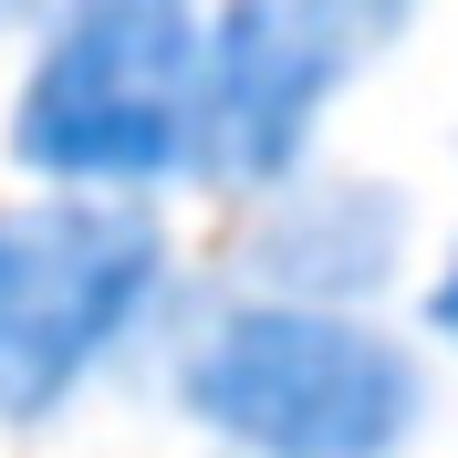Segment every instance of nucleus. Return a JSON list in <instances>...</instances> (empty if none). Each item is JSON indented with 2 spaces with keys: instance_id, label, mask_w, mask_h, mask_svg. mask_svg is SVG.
<instances>
[{
  "instance_id": "f257e3e1",
  "label": "nucleus",
  "mask_w": 458,
  "mask_h": 458,
  "mask_svg": "<svg viewBox=\"0 0 458 458\" xmlns=\"http://www.w3.org/2000/svg\"><path fill=\"white\" fill-rule=\"evenodd\" d=\"M199 0H53L11 94V157L63 199H146L199 177Z\"/></svg>"
},
{
  "instance_id": "423d86ee",
  "label": "nucleus",
  "mask_w": 458,
  "mask_h": 458,
  "mask_svg": "<svg viewBox=\"0 0 458 458\" xmlns=\"http://www.w3.org/2000/svg\"><path fill=\"white\" fill-rule=\"evenodd\" d=\"M428 334H437V344H458V250H448V271L428 282Z\"/></svg>"
},
{
  "instance_id": "7ed1b4c3",
  "label": "nucleus",
  "mask_w": 458,
  "mask_h": 458,
  "mask_svg": "<svg viewBox=\"0 0 458 458\" xmlns=\"http://www.w3.org/2000/svg\"><path fill=\"white\" fill-rule=\"evenodd\" d=\"M167 302V229L146 199L0 208V428H53Z\"/></svg>"
},
{
  "instance_id": "39448f33",
  "label": "nucleus",
  "mask_w": 458,
  "mask_h": 458,
  "mask_svg": "<svg viewBox=\"0 0 458 458\" xmlns=\"http://www.w3.org/2000/svg\"><path fill=\"white\" fill-rule=\"evenodd\" d=\"M396 260H406V199L375 177H292V188H271L250 229V271L282 302L354 313L365 292L396 282Z\"/></svg>"
},
{
  "instance_id": "f03ea898",
  "label": "nucleus",
  "mask_w": 458,
  "mask_h": 458,
  "mask_svg": "<svg viewBox=\"0 0 458 458\" xmlns=\"http://www.w3.org/2000/svg\"><path fill=\"white\" fill-rule=\"evenodd\" d=\"M177 406L240 458H396L428 428V365L365 313L250 292L188 334Z\"/></svg>"
},
{
  "instance_id": "20e7f679",
  "label": "nucleus",
  "mask_w": 458,
  "mask_h": 458,
  "mask_svg": "<svg viewBox=\"0 0 458 458\" xmlns=\"http://www.w3.org/2000/svg\"><path fill=\"white\" fill-rule=\"evenodd\" d=\"M406 21V0H219L199 84V177L208 188H292L334 94Z\"/></svg>"
},
{
  "instance_id": "0eeeda50",
  "label": "nucleus",
  "mask_w": 458,
  "mask_h": 458,
  "mask_svg": "<svg viewBox=\"0 0 458 458\" xmlns=\"http://www.w3.org/2000/svg\"><path fill=\"white\" fill-rule=\"evenodd\" d=\"M42 11L53 0H0V31H42Z\"/></svg>"
}]
</instances>
